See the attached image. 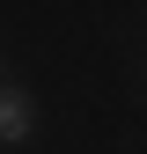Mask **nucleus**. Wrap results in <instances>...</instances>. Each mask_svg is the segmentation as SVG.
Segmentation results:
<instances>
[{
  "mask_svg": "<svg viewBox=\"0 0 147 154\" xmlns=\"http://www.w3.org/2000/svg\"><path fill=\"white\" fill-rule=\"evenodd\" d=\"M37 132V103L22 88H0V140H30Z\"/></svg>",
  "mask_w": 147,
  "mask_h": 154,
  "instance_id": "1",
  "label": "nucleus"
}]
</instances>
